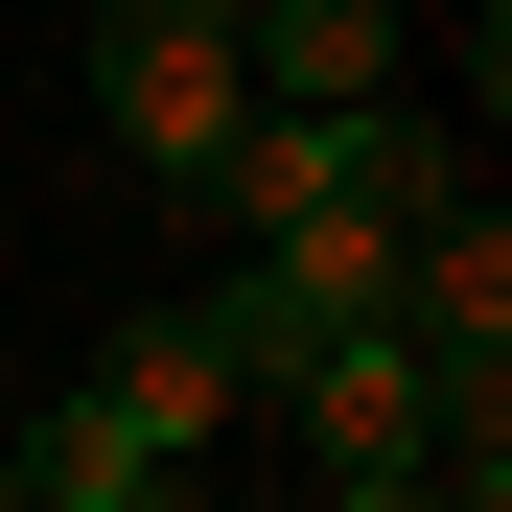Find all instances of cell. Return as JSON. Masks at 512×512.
Masks as SVG:
<instances>
[{
	"instance_id": "cell-1",
	"label": "cell",
	"mask_w": 512,
	"mask_h": 512,
	"mask_svg": "<svg viewBox=\"0 0 512 512\" xmlns=\"http://www.w3.org/2000/svg\"><path fill=\"white\" fill-rule=\"evenodd\" d=\"M94 117L140 187H210L233 117H256V70H233V0H94Z\"/></svg>"
},
{
	"instance_id": "cell-2",
	"label": "cell",
	"mask_w": 512,
	"mask_h": 512,
	"mask_svg": "<svg viewBox=\"0 0 512 512\" xmlns=\"http://www.w3.org/2000/svg\"><path fill=\"white\" fill-rule=\"evenodd\" d=\"M256 396H280L303 443H326V489H350V466H443V373H419L396 326H326V350H280Z\"/></svg>"
},
{
	"instance_id": "cell-3",
	"label": "cell",
	"mask_w": 512,
	"mask_h": 512,
	"mask_svg": "<svg viewBox=\"0 0 512 512\" xmlns=\"http://www.w3.org/2000/svg\"><path fill=\"white\" fill-rule=\"evenodd\" d=\"M396 350L419 373H512V210L489 187H443V210L396 233Z\"/></svg>"
},
{
	"instance_id": "cell-4",
	"label": "cell",
	"mask_w": 512,
	"mask_h": 512,
	"mask_svg": "<svg viewBox=\"0 0 512 512\" xmlns=\"http://www.w3.org/2000/svg\"><path fill=\"white\" fill-rule=\"evenodd\" d=\"M233 70L280 117H350V94H396V0H233Z\"/></svg>"
},
{
	"instance_id": "cell-5",
	"label": "cell",
	"mask_w": 512,
	"mask_h": 512,
	"mask_svg": "<svg viewBox=\"0 0 512 512\" xmlns=\"http://www.w3.org/2000/svg\"><path fill=\"white\" fill-rule=\"evenodd\" d=\"M24 489H47V512H187V443H140L117 396H47V419H24Z\"/></svg>"
},
{
	"instance_id": "cell-6",
	"label": "cell",
	"mask_w": 512,
	"mask_h": 512,
	"mask_svg": "<svg viewBox=\"0 0 512 512\" xmlns=\"http://www.w3.org/2000/svg\"><path fill=\"white\" fill-rule=\"evenodd\" d=\"M94 396H117V419H140V443H210V419H233V396H256V373H233V350H210V326H187V303H163V326H117V350H94Z\"/></svg>"
},
{
	"instance_id": "cell-7",
	"label": "cell",
	"mask_w": 512,
	"mask_h": 512,
	"mask_svg": "<svg viewBox=\"0 0 512 512\" xmlns=\"http://www.w3.org/2000/svg\"><path fill=\"white\" fill-rule=\"evenodd\" d=\"M0 512H47V489H24V466H0Z\"/></svg>"
}]
</instances>
